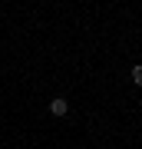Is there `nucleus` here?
Segmentation results:
<instances>
[{
  "instance_id": "nucleus-1",
  "label": "nucleus",
  "mask_w": 142,
  "mask_h": 149,
  "mask_svg": "<svg viewBox=\"0 0 142 149\" xmlns=\"http://www.w3.org/2000/svg\"><path fill=\"white\" fill-rule=\"evenodd\" d=\"M50 113H53V116H66V113H69V103H66V100H60V96H56V100L50 103Z\"/></svg>"
},
{
  "instance_id": "nucleus-2",
  "label": "nucleus",
  "mask_w": 142,
  "mask_h": 149,
  "mask_svg": "<svg viewBox=\"0 0 142 149\" xmlns=\"http://www.w3.org/2000/svg\"><path fill=\"white\" fill-rule=\"evenodd\" d=\"M132 83L142 86V66H132Z\"/></svg>"
}]
</instances>
